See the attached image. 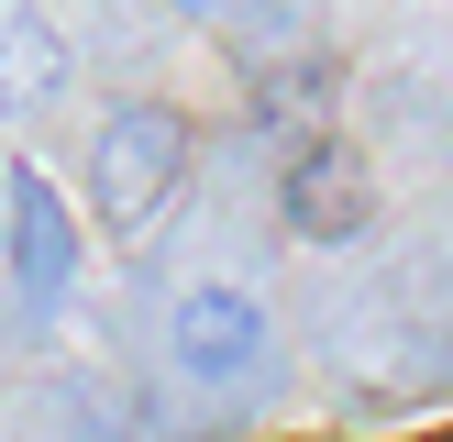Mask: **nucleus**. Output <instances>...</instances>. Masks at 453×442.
<instances>
[{
	"label": "nucleus",
	"instance_id": "6",
	"mask_svg": "<svg viewBox=\"0 0 453 442\" xmlns=\"http://www.w3.org/2000/svg\"><path fill=\"white\" fill-rule=\"evenodd\" d=\"M188 22H211V34H277L288 22V0H177Z\"/></svg>",
	"mask_w": 453,
	"mask_h": 442
},
{
	"label": "nucleus",
	"instance_id": "5",
	"mask_svg": "<svg viewBox=\"0 0 453 442\" xmlns=\"http://www.w3.org/2000/svg\"><path fill=\"white\" fill-rule=\"evenodd\" d=\"M66 78H78V56L44 22V0H0V110H56Z\"/></svg>",
	"mask_w": 453,
	"mask_h": 442
},
{
	"label": "nucleus",
	"instance_id": "2",
	"mask_svg": "<svg viewBox=\"0 0 453 442\" xmlns=\"http://www.w3.org/2000/svg\"><path fill=\"white\" fill-rule=\"evenodd\" d=\"M166 365H177V387H199V398H243V387H265L277 376V321H265V299L255 287H188V299L166 309Z\"/></svg>",
	"mask_w": 453,
	"mask_h": 442
},
{
	"label": "nucleus",
	"instance_id": "3",
	"mask_svg": "<svg viewBox=\"0 0 453 442\" xmlns=\"http://www.w3.org/2000/svg\"><path fill=\"white\" fill-rule=\"evenodd\" d=\"M12 287L22 309H56L78 287V210L56 199L44 166H12Z\"/></svg>",
	"mask_w": 453,
	"mask_h": 442
},
{
	"label": "nucleus",
	"instance_id": "1",
	"mask_svg": "<svg viewBox=\"0 0 453 442\" xmlns=\"http://www.w3.org/2000/svg\"><path fill=\"white\" fill-rule=\"evenodd\" d=\"M177 177H188V110H166V100L100 110V133H88V199H100L111 232H144L177 199Z\"/></svg>",
	"mask_w": 453,
	"mask_h": 442
},
{
	"label": "nucleus",
	"instance_id": "4",
	"mask_svg": "<svg viewBox=\"0 0 453 442\" xmlns=\"http://www.w3.org/2000/svg\"><path fill=\"white\" fill-rule=\"evenodd\" d=\"M288 221H299L310 243H354L365 232V210H376V188H365V155L354 144H310V155H288Z\"/></svg>",
	"mask_w": 453,
	"mask_h": 442
}]
</instances>
